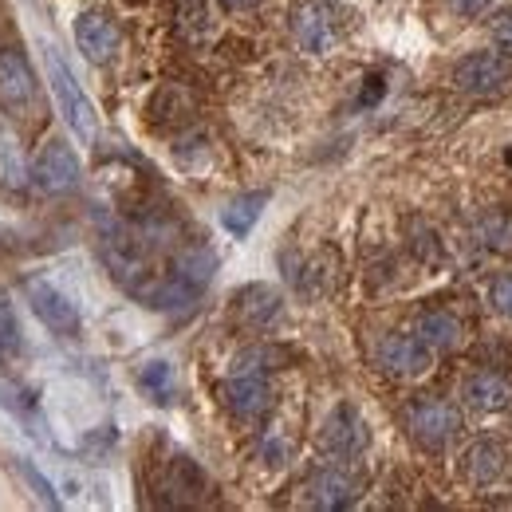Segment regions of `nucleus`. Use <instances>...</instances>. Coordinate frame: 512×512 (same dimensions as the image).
Here are the masks:
<instances>
[{
	"label": "nucleus",
	"mask_w": 512,
	"mask_h": 512,
	"mask_svg": "<svg viewBox=\"0 0 512 512\" xmlns=\"http://www.w3.org/2000/svg\"><path fill=\"white\" fill-rule=\"evenodd\" d=\"M32 178H36V186L44 193H71L79 186L83 170H79L75 150L67 142H60V138H52L48 146H40L36 166H32Z\"/></svg>",
	"instance_id": "nucleus-7"
},
{
	"label": "nucleus",
	"mask_w": 512,
	"mask_h": 512,
	"mask_svg": "<svg viewBox=\"0 0 512 512\" xmlns=\"http://www.w3.org/2000/svg\"><path fill=\"white\" fill-rule=\"evenodd\" d=\"M406 430H410V438L422 449L438 453V449H446L449 442L457 438V430H461V410H457L453 402H446V398H434V394L414 398V402L406 406Z\"/></svg>",
	"instance_id": "nucleus-1"
},
{
	"label": "nucleus",
	"mask_w": 512,
	"mask_h": 512,
	"mask_svg": "<svg viewBox=\"0 0 512 512\" xmlns=\"http://www.w3.org/2000/svg\"><path fill=\"white\" fill-rule=\"evenodd\" d=\"M493 40L512 56V12H501V16L493 20Z\"/></svg>",
	"instance_id": "nucleus-24"
},
{
	"label": "nucleus",
	"mask_w": 512,
	"mask_h": 512,
	"mask_svg": "<svg viewBox=\"0 0 512 512\" xmlns=\"http://www.w3.org/2000/svg\"><path fill=\"white\" fill-rule=\"evenodd\" d=\"M237 312L253 323V327H268V323L280 316V296L272 288H264V284H253V288H245L237 296Z\"/></svg>",
	"instance_id": "nucleus-18"
},
{
	"label": "nucleus",
	"mask_w": 512,
	"mask_h": 512,
	"mask_svg": "<svg viewBox=\"0 0 512 512\" xmlns=\"http://www.w3.org/2000/svg\"><path fill=\"white\" fill-rule=\"evenodd\" d=\"M489 304H493V312H501L505 320H512V272L493 280V288H489Z\"/></svg>",
	"instance_id": "nucleus-22"
},
{
	"label": "nucleus",
	"mask_w": 512,
	"mask_h": 512,
	"mask_svg": "<svg viewBox=\"0 0 512 512\" xmlns=\"http://www.w3.org/2000/svg\"><path fill=\"white\" fill-rule=\"evenodd\" d=\"M138 386H142L158 406H170V402H174V394H178V375H174V367H170V363L154 359V363H146V367L138 371Z\"/></svg>",
	"instance_id": "nucleus-19"
},
{
	"label": "nucleus",
	"mask_w": 512,
	"mask_h": 512,
	"mask_svg": "<svg viewBox=\"0 0 512 512\" xmlns=\"http://www.w3.org/2000/svg\"><path fill=\"white\" fill-rule=\"evenodd\" d=\"M75 44H79V52L91 64H107V60H115L123 36H119V28H115L111 16H103V12H79L75 16Z\"/></svg>",
	"instance_id": "nucleus-11"
},
{
	"label": "nucleus",
	"mask_w": 512,
	"mask_h": 512,
	"mask_svg": "<svg viewBox=\"0 0 512 512\" xmlns=\"http://www.w3.org/2000/svg\"><path fill=\"white\" fill-rule=\"evenodd\" d=\"M418 339H422L430 351H453V347H461L465 327H461L457 316H449V312H422V320H418Z\"/></svg>",
	"instance_id": "nucleus-15"
},
{
	"label": "nucleus",
	"mask_w": 512,
	"mask_h": 512,
	"mask_svg": "<svg viewBox=\"0 0 512 512\" xmlns=\"http://www.w3.org/2000/svg\"><path fill=\"white\" fill-rule=\"evenodd\" d=\"M375 359L390 379H422L434 363V351L418 335H383L375 347Z\"/></svg>",
	"instance_id": "nucleus-4"
},
{
	"label": "nucleus",
	"mask_w": 512,
	"mask_h": 512,
	"mask_svg": "<svg viewBox=\"0 0 512 512\" xmlns=\"http://www.w3.org/2000/svg\"><path fill=\"white\" fill-rule=\"evenodd\" d=\"M284 355L276 351V347H249V351H241L237 359H233V371H256V375H264L268 367H276Z\"/></svg>",
	"instance_id": "nucleus-20"
},
{
	"label": "nucleus",
	"mask_w": 512,
	"mask_h": 512,
	"mask_svg": "<svg viewBox=\"0 0 512 512\" xmlns=\"http://www.w3.org/2000/svg\"><path fill=\"white\" fill-rule=\"evenodd\" d=\"M36 99V75L24 52L0 48V103L4 107H28Z\"/></svg>",
	"instance_id": "nucleus-12"
},
{
	"label": "nucleus",
	"mask_w": 512,
	"mask_h": 512,
	"mask_svg": "<svg viewBox=\"0 0 512 512\" xmlns=\"http://www.w3.org/2000/svg\"><path fill=\"white\" fill-rule=\"evenodd\" d=\"M264 205H268V193H241V197H233V201L221 209V225H225L233 237H249L253 225L260 221V213H264Z\"/></svg>",
	"instance_id": "nucleus-16"
},
{
	"label": "nucleus",
	"mask_w": 512,
	"mask_h": 512,
	"mask_svg": "<svg viewBox=\"0 0 512 512\" xmlns=\"http://www.w3.org/2000/svg\"><path fill=\"white\" fill-rule=\"evenodd\" d=\"M489 4H493V0H449V8H453L457 16H481Z\"/></svg>",
	"instance_id": "nucleus-25"
},
{
	"label": "nucleus",
	"mask_w": 512,
	"mask_h": 512,
	"mask_svg": "<svg viewBox=\"0 0 512 512\" xmlns=\"http://www.w3.org/2000/svg\"><path fill=\"white\" fill-rule=\"evenodd\" d=\"M461 398L477 414H497L512 402V383L497 371H473L461 386Z\"/></svg>",
	"instance_id": "nucleus-13"
},
{
	"label": "nucleus",
	"mask_w": 512,
	"mask_h": 512,
	"mask_svg": "<svg viewBox=\"0 0 512 512\" xmlns=\"http://www.w3.org/2000/svg\"><path fill=\"white\" fill-rule=\"evenodd\" d=\"M339 36H343V20H339V8H335V4L312 0V4H304V8L296 12V40H300L304 52L323 56V52L335 48Z\"/></svg>",
	"instance_id": "nucleus-8"
},
{
	"label": "nucleus",
	"mask_w": 512,
	"mask_h": 512,
	"mask_svg": "<svg viewBox=\"0 0 512 512\" xmlns=\"http://www.w3.org/2000/svg\"><path fill=\"white\" fill-rule=\"evenodd\" d=\"M221 394H225V406L233 410V418H241V422L264 418L272 406V390L264 383V375H256V371H233V379L221 386Z\"/></svg>",
	"instance_id": "nucleus-10"
},
{
	"label": "nucleus",
	"mask_w": 512,
	"mask_h": 512,
	"mask_svg": "<svg viewBox=\"0 0 512 512\" xmlns=\"http://www.w3.org/2000/svg\"><path fill=\"white\" fill-rule=\"evenodd\" d=\"M512 83V60L501 52H473L453 67V87L465 95H497Z\"/></svg>",
	"instance_id": "nucleus-3"
},
{
	"label": "nucleus",
	"mask_w": 512,
	"mask_h": 512,
	"mask_svg": "<svg viewBox=\"0 0 512 512\" xmlns=\"http://www.w3.org/2000/svg\"><path fill=\"white\" fill-rule=\"evenodd\" d=\"M0 347L4 351H16L20 347V323L12 316V304L4 300V292H0Z\"/></svg>",
	"instance_id": "nucleus-21"
},
{
	"label": "nucleus",
	"mask_w": 512,
	"mask_h": 512,
	"mask_svg": "<svg viewBox=\"0 0 512 512\" xmlns=\"http://www.w3.org/2000/svg\"><path fill=\"white\" fill-rule=\"evenodd\" d=\"M505 461H509V453H505L501 442L481 438V442H473V446L465 449L461 473H465V481H473V485H493V481L505 473Z\"/></svg>",
	"instance_id": "nucleus-14"
},
{
	"label": "nucleus",
	"mask_w": 512,
	"mask_h": 512,
	"mask_svg": "<svg viewBox=\"0 0 512 512\" xmlns=\"http://www.w3.org/2000/svg\"><path fill=\"white\" fill-rule=\"evenodd\" d=\"M20 473H24V477H28V485H32V489H36V497H40V501H48V505H52V509H56V505H60V501H56V497H52V485H48V481H44V477H40V473H36V469H32V461H24V457H20Z\"/></svg>",
	"instance_id": "nucleus-23"
},
{
	"label": "nucleus",
	"mask_w": 512,
	"mask_h": 512,
	"mask_svg": "<svg viewBox=\"0 0 512 512\" xmlns=\"http://www.w3.org/2000/svg\"><path fill=\"white\" fill-rule=\"evenodd\" d=\"M48 83H52V95H56V103H60V115H64V123L71 127V134L79 138V142H91L95 134H99V119H95V107H91V99L83 95V87L75 83V75L64 67V60L48 48Z\"/></svg>",
	"instance_id": "nucleus-2"
},
{
	"label": "nucleus",
	"mask_w": 512,
	"mask_h": 512,
	"mask_svg": "<svg viewBox=\"0 0 512 512\" xmlns=\"http://www.w3.org/2000/svg\"><path fill=\"white\" fill-rule=\"evenodd\" d=\"M320 449L331 453V457H339V461L359 457L367 449V422H363V414L355 406H347V402L335 406L320 430Z\"/></svg>",
	"instance_id": "nucleus-6"
},
{
	"label": "nucleus",
	"mask_w": 512,
	"mask_h": 512,
	"mask_svg": "<svg viewBox=\"0 0 512 512\" xmlns=\"http://www.w3.org/2000/svg\"><path fill=\"white\" fill-rule=\"evenodd\" d=\"M0 186H8V190H24L28 186V166H24L20 142H16V134L8 130L4 119H0Z\"/></svg>",
	"instance_id": "nucleus-17"
},
{
	"label": "nucleus",
	"mask_w": 512,
	"mask_h": 512,
	"mask_svg": "<svg viewBox=\"0 0 512 512\" xmlns=\"http://www.w3.org/2000/svg\"><path fill=\"white\" fill-rule=\"evenodd\" d=\"M24 296H28L32 312H36V320L44 323L48 331H56V335H75L79 331V308L52 280H36V276L24 280Z\"/></svg>",
	"instance_id": "nucleus-5"
},
{
	"label": "nucleus",
	"mask_w": 512,
	"mask_h": 512,
	"mask_svg": "<svg viewBox=\"0 0 512 512\" xmlns=\"http://www.w3.org/2000/svg\"><path fill=\"white\" fill-rule=\"evenodd\" d=\"M355 497H359V481L339 465H323L304 481V501L312 509H351Z\"/></svg>",
	"instance_id": "nucleus-9"
},
{
	"label": "nucleus",
	"mask_w": 512,
	"mask_h": 512,
	"mask_svg": "<svg viewBox=\"0 0 512 512\" xmlns=\"http://www.w3.org/2000/svg\"><path fill=\"white\" fill-rule=\"evenodd\" d=\"M221 4H229V8H253L260 0H221Z\"/></svg>",
	"instance_id": "nucleus-26"
}]
</instances>
